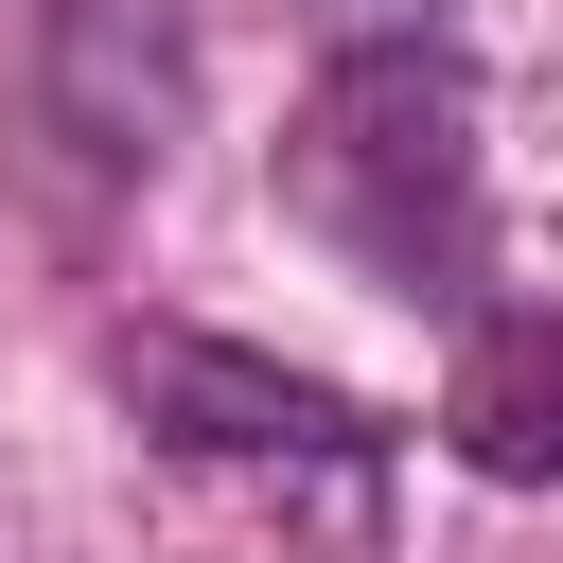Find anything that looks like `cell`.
Here are the masks:
<instances>
[{
  "instance_id": "6da1fadb",
  "label": "cell",
  "mask_w": 563,
  "mask_h": 563,
  "mask_svg": "<svg viewBox=\"0 0 563 563\" xmlns=\"http://www.w3.org/2000/svg\"><path fill=\"white\" fill-rule=\"evenodd\" d=\"M282 211L317 246H352L387 299L475 317V246H493V176H475V88L440 35H369L334 53V88L282 141Z\"/></svg>"
},
{
  "instance_id": "7a4b0ae2",
  "label": "cell",
  "mask_w": 563,
  "mask_h": 563,
  "mask_svg": "<svg viewBox=\"0 0 563 563\" xmlns=\"http://www.w3.org/2000/svg\"><path fill=\"white\" fill-rule=\"evenodd\" d=\"M123 387H141V422H158L176 457H264V475H369V457H387V422H369L352 387L264 369V352H229V334H123Z\"/></svg>"
},
{
  "instance_id": "3957f363",
  "label": "cell",
  "mask_w": 563,
  "mask_h": 563,
  "mask_svg": "<svg viewBox=\"0 0 563 563\" xmlns=\"http://www.w3.org/2000/svg\"><path fill=\"white\" fill-rule=\"evenodd\" d=\"M35 106L88 176H141L194 123V18L176 0H35Z\"/></svg>"
},
{
  "instance_id": "277c9868",
  "label": "cell",
  "mask_w": 563,
  "mask_h": 563,
  "mask_svg": "<svg viewBox=\"0 0 563 563\" xmlns=\"http://www.w3.org/2000/svg\"><path fill=\"white\" fill-rule=\"evenodd\" d=\"M440 440L493 493H563V317L545 299H475L457 369H440Z\"/></svg>"
}]
</instances>
